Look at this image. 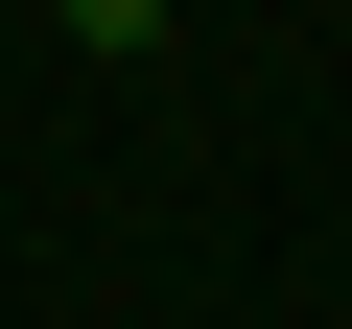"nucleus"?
<instances>
[{
	"mask_svg": "<svg viewBox=\"0 0 352 329\" xmlns=\"http://www.w3.org/2000/svg\"><path fill=\"white\" fill-rule=\"evenodd\" d=\"M47 24H71V47H164V0H47Z\"/></svg>",
	"mask_w": 352,
	"mask_h": 329,
	"instance_id": "f257e3e1",
	"label": "nucleus"
}]
</instances>
